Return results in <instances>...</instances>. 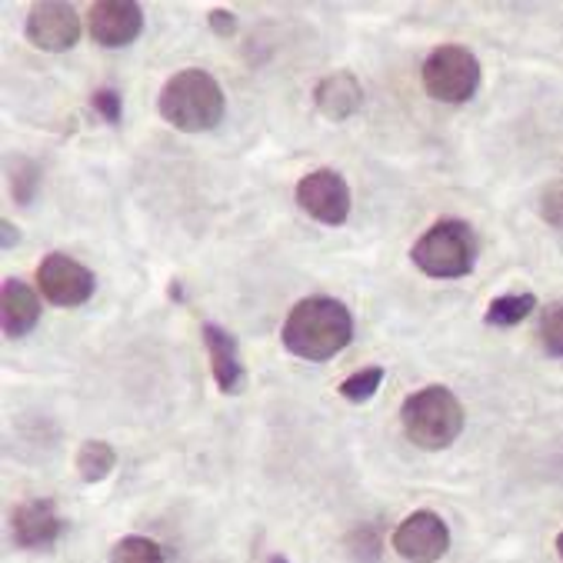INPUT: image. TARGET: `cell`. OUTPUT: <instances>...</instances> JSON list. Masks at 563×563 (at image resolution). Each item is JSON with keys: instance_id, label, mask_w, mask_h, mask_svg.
Segmentation results:
<instances>
[{"instance_id": "9c48e42d", "label": "cell", "mask_w": 563, "mask_h": 563, "mask_svg": "<svg viewBox=\"0 0 563 563\" xmlns=\"http://www.w3.org/2000/svg\"><path fill=\"white\" fill-rule=\"evenodd\" d=\"M27 41L37 51H70L80 41V18L70 4H60V0H44V4H34L27 14V27H24Z\"/></svg>"}, {"instance_id": "8fae6325", "label": "cell", "mask_w": 563, "mask_h": 563, "mask_svg": "<svg viewBox=\"0 0 563 563\" xmlns=\"http://www.w3.org/2000/svg\"><path fill=\"white\" fill-rule=\"evenodd\" d=\"M200 336H203V347L210 354V371H213L220 394H228V397L241 394L247 384V374H244V364L238 354V341L228 330H220L217 323H203Z\"/></svg>"}, {"instance_id": "e0dca14e", "label": "cell", "mask_w": 563, "mask_h": 563, "mask_svg": "<svg viewBox=\"0 0 563 563\" xmlns=\"http://www.w3.org/2000/svg\"><path fill=\"white\" fill-rule=\"evenodd\" d=\"M110 563H164V550L151 537H124L110 550Z\"/></svg>"}, {"instance_id": "277c9868", "label": "cell", "mask_w": 563, "mask_h": 563, "mask_svg": "<svg viewBox=\"0 0 563 563\" xmlns=\"http://www.w3.org/2000/svg\"><path fill=\"white\" fill-rule=\"evenodd\" d=\"M413 264L437 280L467 277L477 264V241L467 220H437L433 228L413 244Z\"/></svg>"}, {"instance_id": "7a4b0ae2", "label": "cell", "mask_w": 563, "mask_h": 563, "mask_svg": "<svg viewBox=\"0 0 563 563\" xmlns=\"http://www.w3.org/2000/svg\"><path fill=\"white\" fill-rule=\"evenodd\" d=\"M157 107H161V118L170 128H177L184 134H203L223 121V107L228 103H223L220 84L207 70L187 67V70H177L161 87Z\"/></svg>"}, {"instance_id": "4fadbf2b", "label": "cell", "mask_w": 563, "mask_h": 563, "mask_svg": "<svg viewBox=\"0 0 563 563\" xmlns=\"http://www.w3.org/2000/svg\"><path fill=\"white\" fill-rule=\"evenodd\" d=\"M313 103L327 121H351L364 107V87L351 70H333L313 87Z\"/></svg>"}, {"instance_id": "603a6c76", "label": "cell", "mask_w": 563, "mask_h": 563, "mask_svg": "<svg viewBox=\"0 0 563 563\" xmlns=\"http://www.w3.org/2000/svg\"><path fill=\"white\" fill-rule=\"evenodd\" d=\"M207 24H210V31H213L217 37H234V34H238V14L223 11V8H213V11L207 14Z\"/></svg>"}, {"instance_id": "2e32d148", "label": "cell", "mask_w": 563, "mask_h": 563, "mask_svg": "<svg viewBox=\"0 0 563 563\" xmlns=\"http://www.w3.org/2000/svg\"><path fill=\"white\" fill-rule=\"evenodd\" d=\"M537 310V297L533 294H504L487 307V323L490 327H517L523 323L530 313Z\"/></svg>"}, {"instance_id": "d6986e66", "label": "cell", "mask_w": 563, "mask_h": 563, "mask_svg": "<svg viewBox=\"0 0 563 563\" xmlns=\"http://www.w3.org/2000/svg\"><path fill=\"white\" fill-rule=\"evenodd\" d=\"M540 347L563 361V303H550L540 317Z\"/></svg>"}, {"instance_id": "8992f818", "label": "cell", "mask_w": 563, "mask_h": 563, "mask_svg": "<svg viewBox=\"0 0 563 563\" xmlns=\"http://www.w3.org/2000/svg\"><path fill=\"white\" fill-rule=\"evenodd\" d=\"M297 203L307 217L327 223V228H341V223L351 217V187L330 167L310 170L297 184Z\"/></svg>"}, {"instance_id": "7c38bea8", "label": "cell", "mask_w": 563, "mask_h": 563, "mask_svg": "<svg viewBox=\"0 0 563 563\" xmlns=\"http://www.w3.org/2000/svg\"><path fill=\"white\" fill-rule=\"evenodd\" d=\"M64 533V517L54 500H27L14 510V543L21 550H44Z\"/></svg>"}, {"instance_id": "7402d4cb", "label": "cell", "mask_w": 563, "mask_h": 563, "mask_svg": "<svg viewBox=\"0 0 563 563\" xmlns=\"http://www.w3.org/2000/svg\"><path fill=\"white\" fill-rule=\"evenodd\" d=\"M90 107L97 110V114H100L107 124H121V118H124V97H121L114 87H100V90H93Z\"/></svg>"}, {"instance_id": "484cf974", "label": "cell", "mask_w": 563, "mask_h": 563, "mask_svg": "<svg viewBox=\"0 0 563 563\" xmlns=\"http://www.w3.org/2000/svg\"><path fill=\"white\" fill-rule=\"evenodd\" d=\"M271 563H287V560H284V556H277V553H274V556H271Z\"/></svg>"}, {"instance_id": "ac0fdd59", "label": "cell", "mask_w": 563, "mask_h": 563, "mask_svg": "<svg viewBox=\"0 0 563 563\" xmlns=\"http://www.w3.org/2000/svg\"><path fill=\"white\" fill-rule=\"evenodd\" d=\"M380 384H384V367H364V371H354L347 380H341L336 394L351 404H367L380 390Z\"/></svg>"}, {"instance_id": "d4e9b609", "label": "cell", "mask_w": 563, "mask_h": 563, "mask_svg": "<svg viewBox=\"0 0 563 563\" xmlns=\"http://www.w3.org/2000/svg\"><path fill=\"white\" fill-rule=\"evenodd\" d=\"M556 553H560V560H563V533L556 537Z\"/></svg>"}, {"instance_id": "52a82bcc", "label": "cell", "mask_w": 563, "mask_h": 563, "mask_svg": "<svg viewBox=\"0 0 563 563\" xmlns=\"http://www.w3.org/2000/svg\"><path fill=\"white\" fill-rule=\"evenodd\" d=\"M37 287L54 307H80L90 300L97 277L67 254H47L37 267Z\"/></svg>"}, {"instance_id": "9a60e30c", "label": "cell", "mask_w": 563, "mask_h": 563, "mask_svg": "<svg viewBox=\"0 0 563 563\" xmlns=\"http://www.w3.org/2000/svg\"><path fill=\"white\" fill-rule=\"evenodd\" d=\"M118 467V454L107 440H87L77 450V474L84 484H100Z\"/></svg>"}, {"instance_id": "cb8c5ba5", "label": "cell", "mask_w": 563, "mask_h": 563, "mask_svg": "<svg viewBox=\"0 0 563 563\" xmlns=\"http://www.w3.org/2000/svg\"><path fill=\"white\" fill-rule=\"evenodd\" d=\"M0 231H4V247H14V223L4 220V223H0Z\"/></svg>"}, {"instance_id": "3957f363", "label": "cell", "mask_w": 563, "mask_h": 563, "mask_svg": "<svg viewBox=\"0 0 563 563\" xmlns=\"http://www.w3.org/2000/svg\"><path fill=\"white\" fill-rule=\"evenodd\" d=\"M400 423L407 440L420 450H443L464 430V404L450 387L430 384L404 400Z\"/></svg>"}, {"instance_id": "5bb4252c", "label": "cell", "mask_w": 563, "mask_h": 563, "mask_svg": "<svg viewBox=\"0 0 563 563\" xmlns=\"http://www.w3.org/2000/svg\"><path fill=\"white\" fill-rule=\"evenodd\" d=\"M0 320H4V333L11 336V341H18V336H27L37 327L41 300H37V294L24 280L8 277L4 287H0Z\"/></svg>"}, {"instance_id": "ba28073f", "label": "cell", "mask_w": 563, "mask_h": 563, "mask_svg": "<svg viewBox=\"0 0 563 563\" xmlns=\"http://www.w3.org/2000/svg\"><path fill=\"white\" fill-rule=\"evenodd\" d=\"M450 547V530L433 510H417L394 530V550L407 563H437Z\"/></svg>"}, {"instance_id": "ffe728a7", "label": "cell", "mask_w": 563, "mask_h": 563, "mask_svg": "<svg viewBox=\"0 0 563 563\" xmlns=\"http://www.w3.org/2000/svg\"><path fill=\"white\" fill-rule=\"evenodd\" d=\"M11 184H14V200H18V203H31V200L37 197V190H41V167H37L34 161L21 157L14 177H11Z\"/></svg>"}, {"instance_id": "44dd1931", "label": "cell", "mask_w": 563, "mask_h": 563, "mask_svg": "<svg viewBox=\"0 0 563 563\" xmlns=\"http://www.w3.org/2000/svg\"><path fill=\"white\" fill-rule=\"evenodd\" d=\"M537 210H540V217L550 223V228L563 231V177H560V180H550V184L540 190Z\"/></svg>"}, {"instance_id": "5b68a950", "label": "cell", "mask_w": 563, "mask_h": 563, "mask_svg": "<svg viewBox=\"0 0 563 563\" xmlns=\"http://www.w3.org/2000/svg\"><path fill=\"white\" fill-rule=\"evenodd\" d=\"M423 90L440 103H464L481 87V60L461 47V44H443L427 54L420 67Z\"/></svg>"}, {"instance_id": "6da1fadb", "label": "cell", "mask_w": 563, "mask_h": 563, "mask_svg": "<svg viewBox=\"0 0 563 563\" xmlns=\"http://www.w3.org/2000/svg\"><path fill=\"white\" fill-rule=\"evenodd\" d=\"M280 341L294 357L323 364L354 341V317L333 297H307L287 313Z\"/></svg>"}, {"instance_id": "30bf717a", "label": "cell", "mask_w": 563, "mask_h": 563, "mask_svg": "<svg viewBox=\"0 0 563 563\" xmlns=\"http://www.w3.org/2000/svg\"><path fill=\"white\" fill-rule=\"evenodd\" d=\"M87 31L100 47H128L144 31V11L134 0H100L87 11Z\"/></svg>"}]
</instances>
